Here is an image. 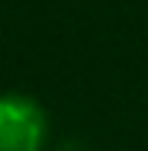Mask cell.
<instances>
[{
  "instance_id": "6da1fadb",
  "label": "cell",
  "mask_w": 148,
  "mask_h": 151,
  "mask_svg": "<svg viewBox=\"0 0 148 151\" xmlns=\"http://www.w3.org/2000/svg\"><path fill=\"white\" fill-rule=\"evenodd\" d=\"M48 138L45 109L23 93L0 96V151H42Z\"/></svg>"
},
{
  "instance_id": "7a4b0ae2",
  "label": "cell",
  "mask_w": 148,
  "mask_h": 151,
  "mask_svg": "<svg viewBox=\"0 0 148 151\" xmlns=\"http://www.w3.org/2000/svg\"><path fill=\"white\" fill-rule=\"evenodd\" d=\"M58 151H90L84 142H77V138H68V142H61L58 145Z\"/></svg>"
}]
</instances>
